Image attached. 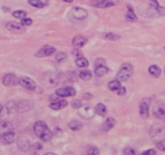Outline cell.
<instances>
[{
    "label": "cell",
    "mask_w": 165,
    "mask_h": 155,
    "mask_svg": "<svg viewBox=\"0 0 165 155\" xmlns=\"http://www.w3.org/2000/svg\"><path fill=\"white\" fill-rule=\"evenodd\" d=\"M34 132L37 137L44 140V142H49L53 138V132L48 129V125L44 121H37L34 124Z\"/></svg>",
    "instance_id": "6da1fadb"
},
{
    "label": "cell",
    "mask_w": 165,
    "mask_h": 155,
    "mask_svg": "<svg viewBox=\"0 0 165 155\" xmlns=\"http://www.w3.org/2000/svg\"><path fill=\"white\" fill-rule=\"evenodd\" d=\"M133 74V66L131 64H123L121 66V69L118 70L117 74H116V79L118 81H126L131 78V75Z\"/></svg>",
    "instance_id": "7a4b0ae2"
},
{
    "label": "cell",
    "mask_w": 165,
    "mask_h": 155,
    "mask_svg": "<svg viewBox=\"0 0 165 155\" xmlns=\"http://www.w3.org/2000/svg\"><path fill=\"white\" fill-rule=\"evenodd\" d=\"M87 16H88L87 10L84 9V8H80V7H74L69 12V17H70L71 20L75 21H84L87 18Z\"/></svg>",
    "instance_id": "3957f363"
},
{
    "label": "cell",
    "mask_w": 165,
    "mask_h": 155,
    "mask_svg": "<svg viewBox=\"0 0 165 155\" xmlns=\"http://www.w3.org/2000/svg\"><path fill=\"white\" fill-rule=\"evenodd\" d=\"M150 136L155 142L165 139V128L161 124H154L150 128Z\"/></svg>",
    "instance_id": "277c9868"
},
{
    "label": "cell",
    "mask_w": 165,
    "mask_h": 155,
    "mask_svg": "<svg viewBox=\"0 0 165 155\" xmlns=\"http://www.w3.org/2000/svg\"><path fill=\"white\" fill-rule=\"evenodd\" d=\"M18 85H21L24 89L30 90V91H36L38 89L36 82L32 79L28 78V76H21L20 79H18Z\"/></svg>",
    "instance_id": "5b68a950"
},
{
    "label": "cell",
    "mask_w": 165,
    "mask_h": 155,
    "mask_svg": "<svg viewBox=\"0 0 165 155\" xmlns=\"http://www.w3.org/2000/svg\"><path fill=\"white\" fill-rule=\"evenodd\" d=\"M149 106H150V98H143L140 102L139 112H140L142 119H148L149 118Z\"/></svg>",
    "instance_id": "8992f818"
},
{
    "label": "cell",
    "mask_w": 165,
    "mask_h": 155,
    "mask_svg": "<svg viewBox=\"0 0 165 155\" xmlns=\"http://www.w3.org/2000/svg\"><path fill=\"white\" fill-rule=\"evenodd\" d=\"M152 114L157 118V119L162 120L165 122V104L164 103H156L152 109Z\"/></svg>",
    "instance_id": "52a82bcc"
},
{
    "label": "cell",
    "mask_w": 165,
    "mask_h": 155,
    "mask_svg": "<svg viewBox=\"0 0 165 155\" xmlns=\"http://www.w3.org/2000/svg\"><path fill=\"white\" fill-rule=\"evenodd\" d=\"M79 115L83 118V119H92L95 114V111L94 109L90 105H85L83 107H79Z\"/></svg>",
    "instance_id": "ba28073f"
},
{
    "label": "cell",
    "mask_w": 165,
    "mask_h": 155,
    "mask_svg": "<svg viewBox=\"0 0 165 155\" xmlns=\"http://www.w3.org/2000/svg\"><path fill=\"white\" fill-rule=\"evenodd\" d=\"M44 81L47 83L48 86H56V85H59V75L54 72L45 73Z\"/></svg>",
    "instance_id": "9c48e42d"
},
{
    "label": "cell",
    "mask_w": 165,
    "mask_h": 155,
    "mask_svg": "<svg viewBox=\"0 0 165 155\" xmlns=\"http://www.w3.org/2000/svg\"><path fill=\"white\" fill-rule=\"evenodd\" d=\"M53 54H55V48L52 46H44L41 47L40 49L36 53V56L37 57H48L52 56Z\"/></svg>",
    "instance_id": "30bf717a"
},
{
    "label": "cell",
    "mask_w": 165,
    "mask_h": 155,
    "mask_svg": "<svg viewBox=\"0 0 165 155\" xmlns=\"http://www.w3.org/2000/svg\"><path fill=\"white\" fill-rule=\"evenodd\" d=\"M3 86H16L18 85V79L14 73H8L3 78Z\"/></svg>",
    "instance_id": "8fae6325"
},
{
    "label": "cell",
    "mask_w": 165,
    "mask_h": 155,
    "mask_svg": "<svg viewBox=\"0 0 165 155\" xmlns=\"http://www.w3.org/2000/svg\"><path fill=\"white\" fill-rule=\"evenodd\" d=\"M56 95L59 97H71L76 95V89L74 87H65V88H60L56 90Z\"/></svg>",
    "instance_id": "7c38bea8"
},
{
    "label": "cell",
    "mask_w": 165,
    "mask_h": 155,
    "mask_svg": "<svg viewBox=\"0 0 165 155\" xmlns=\"http://www.w3.org/2000/svg\"><path fill=\"white\" fill-rule=\"evenodd\" d=\"M15 107L18 112H25V111H29L34 107V104L31 103V100H21L17 104H15Z\"/></svg>",
    "instance_id": "4fadbf2b"
},
{
    "label": "cell",
    "mask_w": 165,
    "mask_h": 155,
    "mask_svg": "<svg viewBox=\"0 0 165 155\" xmlns=\"http://www.w3.org/2000/svg\"><path fill=\"white\" fill-rule=\"evenodd\" d=\"M68 105V102L65 99H55V100H52V103L49 104V107L54 111H59V109H64L65 106Z\"/></svg>",
    "instance_id": "5bb4252c"
},
{
    "label": "cell",
    "mask_w": 165,
    "mask_h": 155,
    "mask_svg": "<svg viewBox=\"0 0 165 155\" xmlns=\"http://www.w3.org/2000/svg\"><path fill=\"white\" fill-rule=\"evenodd\" d=\"M14 140H15V133L13 132V130H12V131H7L1 135V142H3V144H5V145L13 144Z\"/></svg>",
    "instance_id": "9a60e30c"
},
{
    "label": "cell",
    "mask_w": 165,
    "mask_h": 155,
    "mask_svg": "<svg viewBox=\"0 0 165 155\" xmlns=\"http://www.w3.org/2000/svg\"><path fill=\"white\" fill-rule=\"evenodd\" d=\"M6 29L7 30L12 31L14 33H22L23 32V25L18 24L16 22H8L6 23Z\"/></svg>",
    "instance_id": "2e32d148"
},
{
    "label": "cell",
    "mask_w": 165,
    "mask_h": 155,
    "mask_svg": "<svg viewBox=\"0 0 165 155\" xmlns=\"http://www.w3.org/2000/svg\"><path fill=\"white\" fill-rule=\"evenodd\" d=\"M121 0H101L100 2H98L95 6L99 8H109V7H114L119 3Z\"/></svg>",
    "instance_id": "e0dca14e"
},
{
    "label": "cell",
    "mask_w": 165,
    "mask_h": 155,
    "mask_svg": "<svg viewBox=\"0 0 165 155\" xmlns=\"http://www.w3.org/2000/svg\"><path fill=\"white\" fill-rule=\"evenodd\" d=\"M13 124L8 120H1L0 121V135H3L7 131H12Z\"/></svg>",
    "instance_id": "ac0fdd59"
},
{
    "label": "cell",
    "mask_w": 165,
    "mask_h": 155,
    "mask_svg": "<svg viewBox=\"0 0 165 155\" xmlns=\"http://www.w3.org/2000/svg\"><path fill=\"white\" fill-rule=\"evenodd\" d=\"M17 146H18V148H20L21 151L27 152L28 149L30 148V143H29V140H28L27 138L20 137V138L17 139Z\"/></svg>",
    "instance_id": "d6986e66"
},
{
    "label": "cell",
    "mask_w": 165,
    "mask_h": 155,
    "mask_svg": "<svg viewBox=\"0 0 165 155\" xmlns=\"http://www.w3.org/2000/svg\"><path fill=\"white\" fill-rule=\"evenodd\" d=\"M86 42H87V39L85 38V36H75L74 39H72V45H74L76 48H81V47H84L85 45H86Z\"/></svg>",
    "instance_id": "ffe728a7"
},
{
    "label": "cell",
    "mask_w": 165,
    "mask_h": 155,
    "mask_svg": "<svg viewBox=\"0 0 165 155\" xmlns=\"http://www.w3.org/2000/svg\"><path fill=\"white\" fill-rule=\"evenodd\" d=\"M116 124V120L114 118H108V119L106 120L103 125H102V130L103 131H109L110 129H112Z\"/></svg>",
    "instance_id": "44dd1931"
},
{
    "label": "cell",
    "mask_w": 165,
    "mask_h": 155,
    "mask_svg": "<svg viewBox=\"0 0 165 155\" xmlns=\"http://www.w3.org/2000/svg\"><path fill=\"white\" fill-rule=\"evenodd\" d=\"M94 111H95V114H98V115H100V116H105L106 114H107V107H106V105L105 104H102V103L96 104Z\"/></svg>",
    "instance_id": "7402d4cb"
},
{
    "label": "cell",
    "mask_w": 165,
    "mask_h": 155,
    "mask_svg": "<svg viewBox=\"0 0 165 155\" xmlns=\"http://www.w3.org/2000/svg\"><path fill=\"white\" fill-rule=\"evenodd\" d=\"M109 69L106 65H100V66H95V71L94 73L98 76H103L106 74H108Z\"/></svg>",
    "instance_id": "603a6c76"
},
{
    "label": "cell",
    "mask_w": 165,
    "mask_h": 155,
    "mask_svg": "<svg viewBox=\"0 0 165 155\" xmlns=\"http://www.w3.org/2000/svg\"><path fill=\"white\" fill-rule=\"evenodd\" d=\"M149 74L152 76H155V78H158L161 75V69H159V66L157 65H152L149 66Z\"/></svg>",
    "instance_id": "cb8c5ba5"
},
{
    "label": "cell",
    "mask_w": 165,
    "mask_h": 155,
    "mask_svg": "<svg viewBox=\"0 0 165 155\" xmlns=\"http://www.w3.org/2000/svg\"><path fill=\"white\" fill-rule=\"evenodd\" d=\"M28 2L32 7H37V8H43L47 5V2L44 0H28Z\"/></svg>",
    "instance_id": "d4e9b609"
},
{
    "label": "cell",
    "mask_w": 165,
    "mask_h": 155,
    "mask_svg": "<svg viewBox=\"0 0 165 155\" xmlns=\"http://www.w3.org/2000/svg\"><path fill=\"white\" fill-rule=\"evenodd\" d=\"M68 125H69V129L74 130V131H78V130H80L83 128V123L80 121H71Z\"/></svg>",
    "instance_id": "484cf974"
},
{
    "label": "cell",
    "mask_w": 165,
    "mask_h": 155,
    "mask_svg": "<svg viewBox=\"0 0 165 155\" xmlns=\"http://www.w3.org/2000/svg\"><path fill=\"white\" fill-rule=\"evenodd\" d=\"M92 75H93L92 72L91 71H87V70H83V71H80V72L78 73V76L83 80H91Z\"/></svg>",
    "instance_id": "4316f807"
},
{
    "label": "cell",
    "mask_w": 165,
    "mask_h": 155,
    "mask_svg": "<svg viewBox=\"0 0 165 155\" xmlns=\"http://www.w3.org/2000/svg\"><path fill=\"white\" fill-rule=\"evenodd\" d=\"M126 20L128 22H135L137 21V15L134 14L133 9H132V7H128L127 12H126Z\"/></svg>",
    "instance_id": "83f0119b"
},
{
    "label": "cell",
    "mask_w": 165,
    "mask_h": 155,
    "mask_svg": "<svg viewBox=\"0 0 165 155\" xmlns=\"http://www.w3.org/2000/svg\"><path fill=\"white\" fill-rule=\"evenodd\" d=\"M76 65L78 66V67H87L88 66V61L85 58V57H78L77 60H76Z\"/></svg>",
    "instance_id": "f1b7e54d"
},
{
    "label": "cell",
    "mask_w": 165,
    "mask_h": 155,
    "mask_svg": "<svg viewBox=\"0 0 165 155\" xmlns=\"http://www.w3.org/2000/svg\"><path fill=\"white\" fill-rule=\"evenodd\" d=\"M119 87H121V81H118L117 79L114 80V81H110V82L108 83V88L111 90V91H116V90H117Z\"/></svg>",
    "instance_id": "f546056e"
},
{
    "label": "cell",
    "mask_w": 165,
    "mask_h": 155,
    "mask_svg": "<svg viewBox=\"0 0 165 155\" xmlns=\"http://www.w3.org/2000/svg\"><path fill=\"white\" fill-rule=\"evenodd\" d=\"M149 6V10H152V12H154V13H157V9H158V1L157 0H150L148 3Z\"/></svg>",
    "instance_id": "4dcf8cb0"
},
{
    "label": "cell",
    "mask_w": 165,
    "mask_h": 155,
    "mask_svg": "<svg viewBox=\"0 0 165 155\" xmlns=\"http://www.w3.org/2000/svg\"><path fill=\"white\" fill-rule=\"evenodd\" d=\"M13 16L15 17V18L21 20V18L27 17V12H25V10H15V12L13 13Z\"/></svg>",
    "instance_id": "1f68e13d"
},
{
    "label": "cell",
    "mask_w": 165,
    "mask_h": 155,
    "mask_svg": "<svg viewBox=\"0 0 165 155\" xmlns=\"http://www.w3.org/2000/svg\"><path fill=\"white\" fill-rule=\"evenodd\" d=\"M105 38L107 40H111V41H116V40H119L121 39V36L118 34H115V33H107L105 36Z\"/></svg>",
    "instance_id": "d6a6232c"
},
{
    "label": "cell",
    "mask_w": 165,
    "mask_h": 155,
    "mask_svg": "<svg viewBox=\"0 0 165 155\" xmlns=\"http://www.w3.org/2000/svg\"><path fill=\"white\" fill-rule=\"evenodd\" d=\"M21 24H22L23 27H30L31 24H32V20H31V18H29V17L21 18Z\"/></svg>",
    "instance_id": "836d02e7"
},
{
    "label": "cell",
    "mask_w": 165,
    "mask_h": 155,
    "mask_svg": "<svg viewBox=\"0 0 165 155\" xmlns=\"http://www.w3.org/2000/svg\"><path fill=\"white\" fill-rule=\"evenodd\" d=\"M87 154H90V155H99L100 154V151H99L98 148H96V147H95V146H91V147H90V148L87 149Z\"/></svg>",
    "instance_id": "e575fe53"
},
{
    "label": "cell",
    "mask_w": 165,
    "mask_h": 155,
    "mask_svg": "<svg viewBox=\"0 0 165 155\" xmlns=\"http://www.w3.org/2000/svg\"><path fill=\"white\" fill-rule=\"evenodd\" d=\"M55 60L57 62H62V61L67 60V54L65 53H57V55L55 56Z\"/></svg>",
    "instance_id": "d590c367"
},
{
    "label": "cell",
    "mask_w": 165,
    "mask_h": 155,
    "mask_svg": "<svg viewBox=\"0 0 165 155\" xmlns=\"http://www.w3.org/2000/svg\"><path fill=\"white\" fill-rule=\"evenodd\" d=\"M157 147H158L161 151H163V152H165V139H163V140H159V142H157Z\"/></svg>",
    "instance_id": "8d00e7d4"
},
{
    "label": "cell",
    "mask_w": 165,
    "mask_h": 155,
    "mask_svg": "<svg viewBox=\"0 0 165 155\" xmlns=\"http://www.w3.org/2000/svg\"><path fill=\"white\" fill-rule=\"evenodd\" d=\"M123 153H124L125 155H127V154H130V155H135V154H137V152H135L134 149L130 148V147H128V148H125L124 151H123Z\"/></svg>",
    "instance_id": "74e56055"
},
{
    "label": "cell",
    "mask_w": 165,
    "mask_h": 155,
    "mask_svg": "<svg viewBox=\"0 0 165 155\" xmlns=\"http://www.w3.org/2000/svg\"><path fill=\"white\" fill-rule=\"evenodd\" d=\"M71 106L74 107V109H79L81 106V103L80 100H78V99H76V100H74V102L71 103Z\"/></svg>",
    "instance_id": "f35d334b"
},
{
    "label": "cell",
    "mask_w": 165,
    "mask_h": 155,
    "mask_svg": "<svg viewBox=\"0 0 165 155\" xmlns=\"http://www.w3.org/2000/svg\"><path fill=\"white\" fill-rule=\"evenodd\" d=\"M116 91H117V95H119V96H124L125 94H126V89H125L124 87H119Z\"/></svg>",
    "instance_id": "ab89813d"
},
{
    "label": "cell",
    "mask_w": 165,
    "mask_h": 155,
    "mask_svg": "<svg viewBox=\"0 0 165 155\" xmlns=\"http://www.w3.org/2000/svg\"><path fill=\"white\" fill-rule=\"evenodd\" d=\"M41 148H43V145H41L40 143H36V144L32 145V149H34V152H36V151H40Z\"/></svg>",
    "instance_id": "60d3db41"
},
{
    "label": "cell",
    "mask_w": 165,
    "mask_h": 155,
    "mask_svg": "<svg viewBox=\"0 0 165 155\" xmlns=\"http://www.w3.org/2000/svg\"><path fill=\"white\" fill-rule=\"evenodd\" d=\"M94 65H95V66H100V65H106V61H105V60H102V58H98V60L95 61V63H94Z\"/></svg>",
    "instance_id": "b9f144b4"
},
{
    "label": "cell",
    "mask_w": 165,
    "mask_h": 155,
    "mask_svg": "<svg viewBox=\"0 0 165 155\" xmlns=\"http://www.w3.org/2000/svg\"><path fill=\"white\" fill-rule=\"evenodd\" d=\"M142 154H143V155H148V154L155 155L156 151H155V149H147V151H145V152H142Z\"/></svg>",
    "instance_id": "7bdbcfd3"
},
{
    "label": "cell",
    "mask_w": 165,
    "mask_h": 155,
    "mask_svg": "<svg viewBox=\"0 0 165 155\" xmlns=\"http://www.w3.org/2000/svg\"><path fill=\"white\" fill-rule=\"evenodd\" d=\"M157 13L159 14V15H165V8L164 7H158V9H157Z\"/></svg>",
    "instance_id": "ee69618b"
},
{
    "label": "cell",
    "mask_w": 165,
    "mask_h": 155,
    "mask_svg": "<svg viewBox=\"0 0 165 155\" xmlns=\"http://www.w3.org/2000/svg\"><path fill=\"white\" fill-rule=\"evenodd\" d=\"M85 99H91L92 98V95H90V94H86V95L84 96Z\"/></svg>",
    "instance_id": "f6af8a7d"
},
{
    "label": "cell",
    "mask_w": 165,
    "mask_h": 155,
    "mask_svg": "<svg viewBox=\"0 0 165 155\" xmlns=\"http://www.w3.org/2000/svg\"><path fill=\"white\" fill-rule=\"evenodd\" d=\"M3 106L0 104V115H1V113H3Z\"/></svg>",
    "instance_id": "bcb514c9"
},
{
    "label": "cell",
    "mask_w": 165,
    "mask_h": 155,
    "mask_svg": "<svg viewBox=\"0 0 165 155\" xmlns=\"http://www.w3.org/2000/svg\"><path fill=\"white\" fill-rule=\"evenodd\" d=\"M63 1H65V2H72L74 0H63Z\"/></svg>",
    "instance_id": "7dc6e473"
},
{
    "label": "cell",
    "mask_w": 165,
    "mask_h": 155,
    "mask_svg": "<svg viewBox=\"0 0 165 155\" xmlns=\"http://www.w3.org/2000/svg\"><path fill=\"white\" fill-rule=\"evenodd\" d=\"M164 49H165V48H164Z\"/></svg>",
    "instance_id": "c3c4849f"
}]
</instances>
